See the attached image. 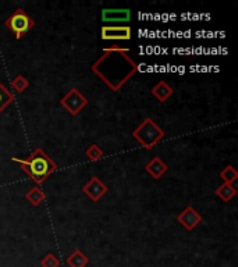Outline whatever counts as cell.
I'll return each mask as SVG.
<instances>
[{"label": "cell", "instance_id": "6da1fadb", "mask_svg": "<svg viewBox=\"0 0 238 267\" xmlns=\"http://www.w3.org/2000/svg\"><path fill=\"white\" fill-rule=\"evenodd\" d=\"M128 53L130 49L125 48H107L103 49V55L91 66V70L113 92L120 91L138 71V64L128 56Z\"/></svg>", "mask_w": 238, "mask_h": 267}, {"label": "cell", "instance_id": "7a4b0ae2", "mask_svg": "<svg viewBox=\"0 0 238 267\" xmlns=\"http://www.w3.org/2000/svg\"><path fill=\"white\" fill-rule=\"evenodd\" d=\"M12 160L14 163H19L21 170L38 186L45 182V180L57 170L56 163L53 162L42 149H35L30 155V157H27L24 160L17 159V157H12Z\"/></svg>", "mask_w": 238, "mask_h": 267}, {"label": "cell", "instance_id": "3957f363", "mask_svg": "<svg viewBox=\"0 0 238 267\" xmlns=\"http://www.w3.org/2000/svg\"><path fill=\"white\" fill-rule=\"evenodd\" d=\"M166 135V132L153 121V118L146 117L132 131V137L135 141L141 143V146L146 150L153 149L157 143L162 141Z\"/></svg>", "mask_w": 238, "mask_h": 267}, {"label": "cell", "instance_id": "277c9868", "mask_svg": "<svg viewBox=\"0 0 238 267\" xmlns=\"http://www.w3.org/2000/svg\"><path fill=\"white\" fill-rule=\"evenodd\" d=\"M5 25L10 31L16 35V39H21L27 32L35 25L34 20L23 10V9H16V12L5 21Z\"/></svg>", "mask_w": 238, "mask_h": 267}, {"label": "cell", "instance_id": "5b68a950", "mask_svg": "<svg viewBox=\"0 0 238 267\" xmlns=\"http://www.w3.org/2000/svg\"><path fill=\"white\" fill-rule=\"evenodd\" d=\"M60 105L71 114V116H77L82 112L88 105V99L82 95L77 88H71L69 92L66 93L60 100Z\"/></svg>", "mask_w": 238, "mask_h": 267}, {"label": "cell", "instance_id": "8992f818", "mask_svg": "<svg viewBox=\"0 0 238 267\" xmlns=\"http://www.w3.org/2000/svg\"><path fill=\"white\" fill-rule=\"evenodd\" d=\"M100 32L103 41H130L132 37L131 27L128 25H103Z\"/></svg>", "mask_w": 238, "mask_h": 267}, {"label": "cell", "instance_id": "52a82bcc", "mask_svg": "<svg viewBox=\"0 0 238 267\" xmlns=\"http://www.w3.org/2000/svg\"><path fill=\"white\" fill-rule=\"evenodd\" d=\"M82 191L92 202H99V199L109 191V188L96 175H94L89 178L85 185L82 186Z\"/></svg>", "mask_w": 238, "mask_h": 267}, {"label": "cell", "instance_id": "ba28073f", "mask_svg": "<svg viewBox=\"0 0 238 267\" xmlns=\"http://www.w3.org/2000/svg\"><path fill=\"white\" fill-rule=\"evenodd\" d=\"M177 221L188 231H192L202 223V216L195 210L194 206H188L177 216Z\"/></svg>", "mask_w": 238, "mask_h": 267}, {"label": "cell", "instance_id": "9c48e42d", "mask_svg": "<svg viewBox=\"0 0 238 267\" xmlns=\"http://www.w3.org/2000/svg\"><path fill=\"white\" fill-rule=\"evenodd\" d=\"M103 23H128L131 20L130 9H103L102 10Z\"/></svg>", "mask_w": 238, "mask_h": 267}, {"label": "cell", "instance_id": "30bf717a", "mask_svg": "<svg viewBox=\"0 0 238 267\" xmlns=\"http://www.w3.org/2000/svg\"><path fill=\"white\" fill-rule=\"evenodd\" d=\"M167 170H169L167 164L163 162L160 157H153V159L146 164V167H145V171H146L153 180L162 178L163 175L167 173Z\"/></svg>", "mask_w": 238, "mask_h": 267}, {"label": "cell", "instance_id": "8fae6325", "mask_svg": "<svg viewBox=\"0 0 238 267\" xmlns=\"http://www.w3.org/2000/svg\"><path fill=\"white\" fill-rule=\"evenodd\" d=\"M152 95H153L157 100L166 102V100L169 99L170 96L173 95V88L170 87L166 81H160L152 88Z\"/></svg>", "mask_w": 238, "mask_h": 267}, {"label": "cell", "instance_id": "7c38bea8", "mask_svg": "<svg viewBox=\"0 0 238 267\" xmlns=\"http://www.w3.org/2000/svg\"><path fill=\"white\" fill-rule=\"evenodd\" d=\"M66 263L70 267H87L89 259H88V256H85V253H82L80 249H75L74 252L66 259Z\"/></svg>", "mask_w": 238, "mask_h": 267}, {"label": "cell", "instance_id": "4fadbf2b", "mask_svg": "<svg viewBox=\"0 0 238 267\" xmlns=\"http://www.w3.org/2000/svg\"><path fill=\"white\" fill-rule=\"evenodd\" d=\"M216 195H217L223 202L227 203V202H230V200L237 195V188L231 185V184H225V182H223V184L216 189Z\"/></svg>", "mask_w": 238, "mask_h": 267}, {"label": "cell", "instance_id": "5bb4252c", "mask_svg": "<svg viewBox=\"0 0 238 267\" xmlns=\"http://www.w3.org/2000/svg\"><path fill=\"white\" fill-rule=\"evenodd\" d=\"M25 199L31 203L32 206H39L45 200V193L39 186H34L28 192L25 193Z\"/></svg>", "mask_w": 238, "mask_h": 267}, {"label": "cell", "instance_id": "9a60e30c", "mask_svg": "<svg viewBox=\"0 0 238 267\" xmlns=\"http://www.w3.org/2000/svg\"><path fill=\"white\" fill-rule=\"evenodd\" d=\"M220 178H221L223 182H225V184H231L232 185V184L238 180V171L235 170L234 166L230 164V166H227L224 170L220 171Z\"/></svg>", "mask_w": 238, "mask_h": 267}, {"label": "cell", "instance_id": "2e32d148", "mask_svg": "<svg viewBox=\"0 0 238 267\" xmlns=\"http://www.w3.org/2000/svg\"><path fill=\"white\" fill-rule=\"evenodd\" d=\"M14 100V96L13 93L7 89L2 82H0V113L3 112L6 109L7 106L12 105V102Z\"/></svg>", "mask_w": 238, "mask_h": 267}, {"label": "cell", "instance_id": "e0dca14e", "mask_svg": "<svg viewBox=\"0 0 238 267\" xmlns=\"http://www.w3.org/2000/svg\"><path fill=\"white\" fill-rule=\"evenodd\" d=\"M10 85H12V89H14L16 92L21 93V92H24L25 89L28 88V85H30V82H28V80L25 78L24 75L19 74V75H16V77L13 78L12 84H10Z\"/></svg>", "mask_w": 238, "mask_h": 267}, {"label": "cell", "instance_id": "ac0fdd59", "mask_svg": "<svg viewBox=\"0 0 238 267\" xmlns=\"http://www.w3.org/2000/svg\"><path fill=\"white\" fill-rule=\"evenodd\" d=\"M85 156H87L91 162H98V160H100V159L103 157V150L100 149L96 143H94V145H91V146L85 150Z\"/></svg>", "mask_w": 238, "mask_h": 267}, {"label": "cell", "instance_id": "d6986e66", "mask_svg": "<svg viewBox=\"0 0 238 267\" xmlns=\"http://www.w3.org/2000/svg\"><path fill=\"white\" fill-rule=\"evenodd\" d=\"M39 264L42 267H59L60 266V261L53 253H48L44 259H41Z\"/></svg>", "mask_w": 238, "mask_h": 267}]
</instances>
